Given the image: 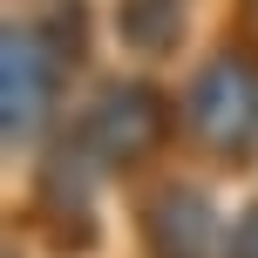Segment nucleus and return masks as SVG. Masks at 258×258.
<instances>
[{"label": "nucleus", "mask_w": 258, "mask_h": 258, "mask_svg": "<svg viewBox=\"0 0 258 258\" xmlns=\"http://www.w3.org/2000/svg\"><path fill=\"white\" fill-rule=\"evenodd\" d=\"M48 102H54V61L27 27H14L7 34V136L27 143L48 116Z\"/></svg>", "instance_id": "obj_3"}, {"label": "nucleus", "mask_w": 258, "mask_h": 258, "mask_svg": "<svg viewBox=\"0 0 258 258\" xmlns=\"http://www.w3.org/2000/svg\"><path fill=\"white\" fill-rule=\"evenodd\" d=\"M190 116L218 150H245V136L258 129V75L245 61H218L197 75L190 89Z\"/></svg>", "instance_id": "obj_2"}, {"label": "nucleus", "mask_w": 258, "mask_h": 258, "mask_svg": "<svg viewBox=\"0 0 258 258\" xmlns=\"http://www.w3.org/2000/svg\"><path fill=\"white\" fill-rule=\"evenodd\" d=\"M183 27V7L177 0H122V34L136 48H170Z\"/></svg>", "instance_id": "obj_5"}, {"label": "nucleus", "mask_w": 258, "mask_h": 258, "mask_svg": "<svg viewBox=\"0 0 258 258\" xmlns=\"http://www.w3.org/2000/svg\"><path fill=\"white\" fill-rule=\"evenodd\" d=\"M231 258H258V211H245L231 231Z\"/></svg>", "instance_id": "obj_6"}, {"label": "nucleus", "mask_w": 258, "mask_h": 258, "mask_svg": "<svg viewBox=\"0 0 258 258\" xmlns=\"http://www.w3.org/2000/svg\"><path fill=\"white\" fill-rule=\"evenodd\" d=\"M150 136H156V102H150L143 89H109L102 102L82 116L61 170H68V183H89V177H102V170L129 163Z\"/></svg>", "instance_id": "obj_1"}, {"label": "nucleus", "mask_w": 258, "mask_h": 258, "mask_svg": "<svg viewBox=\"0 0 258 258\" xmlns=\"http://www.w3.org/2000/svg\"><path fill=\"white\" fill-rule=\"evenodd\" d=\"M143 238H150V258H211L218 251V224H211V204L197 190H163L143 211Z\"/></svg>", "instance_id": "obj_4"}]
</instances>
